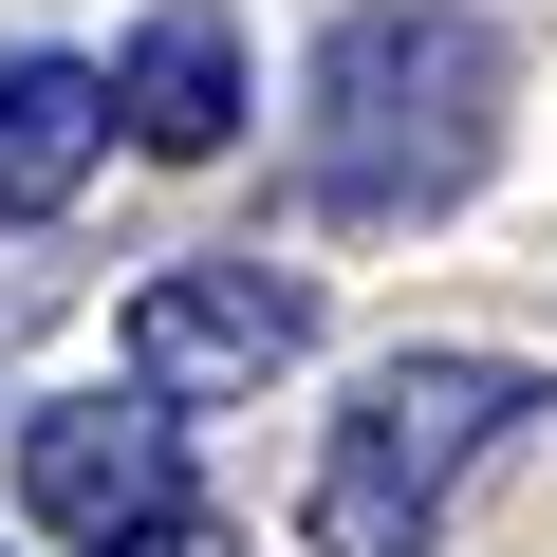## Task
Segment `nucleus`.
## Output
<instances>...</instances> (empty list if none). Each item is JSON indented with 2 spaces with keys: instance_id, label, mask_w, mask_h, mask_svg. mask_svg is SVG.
Wrapping results in <instances>:
<instances>
[{
  "instance_id": "f257e3e1",
  "label": "nucleus",
  "mask_w": 557,
  "mask_h": 557,
  "mask_svg": "<svg viewBox=\"0 0 557 557\" xmlns=\"http://www.w3.org/2000/svg\"><path fill=\"white\" fill-rule=\"evenodd\" d=\"M502 112H520V38L483 0H354L298 75V205L354 242L465 223L502 168Z\"/></svg>"
},
{
  "instance_id": "f03ea898",
  "label": "nucleus",
  "mask_w": 557,
  "mask_h": 557,
  "mask_svg": "<svg viewBox=\"0 0 557 557\" xmlns=\"http://www.w3.org/2000/svg\"><path fill=\"white\" fill-rule=\"evenodd\" d=\"M557 409L539 354H465V335H409L354 372V409L317 428V483H298V539L317 557H428L465 520V483Z\"/></svg>"
},
{
  "instance_id": "7ed1b4c3",
  "label": "nucleus",
  "mask_w": 557,
  "mask_h": 557,
  "mask_svg": "<svg viewBox=\"0 0 557 557\" xmlns=\"http://www.w3.org/2000/svg\"><path fill=\"white\" fill-rule=\"evenodd\" d=\"M20 502L75 539V557H223L205 483H186V409L131 372V391H38L20 409Z\"/></svg>"
},
{
  "instance_id": "20e7f679",
  "label": "nucleus",
  "mask_w": 557,
  "mask_h": 557,
  "mask_svg": "<svg viewBox=\"0 0 557 557\" xmlns=\"http://www.w3.org/2000/svg\"><path fill=\"white\" fill-rule=\"evenodd\" d=\"M112 354H131V372H149L168 409H242V391H278V372L317 354V260H260V242H205V260L131 278Z\"/></svg>"
},
{
  "instance_id": "39448f33",
  "label": "nucleus",
  "mask_w": 557,
  "mask_h": 557,
  "mask_svg": "<svg viewBox=\"0 0 557 557\" xmlns=\"http://www.w3.org/2000/svg\"><path fill=\"white\" fill-rule=\"evenodd\" d=\"M112 131H131L149 168H223V149H242V38L205 20V0H168V20L112 57Z\"/></svg>"
},
{
  "instance_id": "423d86ee",
  "label": "nucleus",
  "mask_w": 557,
  "mask_h": 557,
  "mask_svg": "<svg viewBox=\"0 0 557 557\" xmlns=\"http://www.w3.org/2000/svg\"><path fill=\"white\" fill-rule=\"evenodd\" d=\"M112 149H131V131H112V75H94V57H38V38L0 57V223H57Z\"/></svg>"
}]
</instances>
